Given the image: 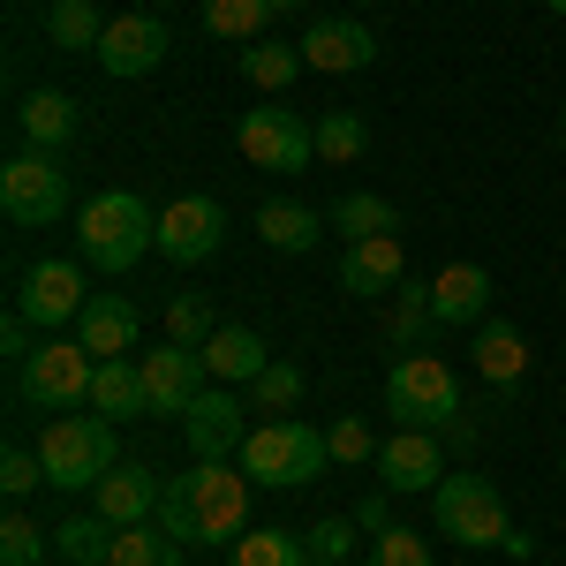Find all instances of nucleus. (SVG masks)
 I'll return each instance as SVG.
<instances>
[{"label":"nucleus","instance_id":"obj_1","mask_svg":"<svg viewBox=\"0 0 566 566\" xmlns=\"http://www.w3.org/2000/svg\"><path fill=\"white\" fill-rule=\"evenodd\" d=\"M250 491L258 483L242 476V461H197L167 483L159 499V528L175 544H234L250 528Z\"/></svg>","mask_w":566,"mask_h":566},{"label":"nucleus","instance_id":"obj_2","mask_svg":"<svg viewBox=\"0 0 566 566\" xmlns=\"http://www.w3.org/2000/svg\"><path fill=\"white\" fill-rule=\"evenodd\" d=\"M76 250L91 272H129L144 264V250H159V212L129 189H106L76 212Z\"/></svg>","mask_w":566,"mask_h":566},{"label":"nucleus","instance_id":"obj_3","mask_svg":"<svg viewBox=\"0 0 566 566\" xmlns=\"http://www.w3.org/2000/svg\"><path fill=\"white\" fill-rule=\"evenodd\" d=\"M242 476L264 483V491H310V483L333 469V446H325V431H310V423H295V416H272V423H258V431L242 438Z\"/></svg>","mask_w":566,"mask_h":566},{"label":"nucleus","instance_id":"obj_4","mask_svg":"<svg viewBox=\"0 0 566 566\" xmlns=\"http://www.w3.org/2000/svg\"><path fill=\"white\" fill-rule=\"evenodd\" d=\"M39 461H45V483H53V491H98L106 469H122V446H114V423H106V416L69 408V416L45 423Z\"/></svg>","mask_w":566,"mask_h":566},{"label":"nucleus","instance_id":"obj_5","mask_svg":"<svg viewBox=\"0 0 566 566\" xmlns=\"http://www.w3.org/2000/svg\"><path fill=\"white\" fill-rule=\"evenodd\" d=\"M386 408L400 431H453L469 408H461V378H453V363L446 355H400L386 378Z\"/></svg>","mask_w":566,"mask_h":566},{"label":"nucleus","instance_id":"obj_6","mask_svg":"<svg viewBox=\"0 0 566 566\" xmlns=\"http://www.w3.org/2000/svg\"><path fill=\"white\" fill-rule=\"evenodd\" d=\"M431 522L438 536H453L461 552H491V544H506V499H499V483L476 476V469H453V476L431 491Z\"/></svg>","mask_w":566,"mask_h":566},{"label":"nucleus","instance_id":"obj_7","mask_svg":"<svg viewBox=\"0 0 566 566\" xmlns=\"http://www.w3.org/2000/svg\"><path fill=\"white\" fill-rule=\"evenodd\" d=\"M234 144L258 175H310L317 167V122H303L295 106H250L234 122Z\"/></svg>","mask_w":566,"mask_h":566},{"label":"nucleus","instance_id":"obj_8","mask_svg":"<svg viewBox=\"0 0 566 566\" xmlns=\"http://www.w3.org/2000/svg\"><path fill=\"white\" fill-rule=\"evenodd\" d=\"M91 378H98V355L84 340H61V333H45L39 348L23 355V370H15V392L31 400V408H84L91 400Z\"/></svg>","mask_w":566,"mask_h":566},{"label":"nucleus","instance_id":"obj_9","mask_svg":"<svg viewBox=\"0 0 566 566\" xmlns=\"http://www.w3.org/2000/svg\"><path fill=\"white\" fill-rule=\"evenodd\" d=\"M0 212L15 219V227H53V219L69 212V167L53 159V151H15L8 167H0Z\"/></svg>","mask_w":566,"mask_h":566},{"label":"nucleus","instance_id":"obj_10","mask_svg":"<svg viewBox=\"0 0 566 566\" xmlns=\"http://www.w3.org/2000/svg\"><path fill=\"white\" fill-rule=\"evenodd\" d=\"M250 431H258V423H250V392H234V386H205L197 408L181 416V438H189L197 461H234Z\"/></svg>","mask_w":566,"mask_h":566},{"label":"nucleus","instance_id":"obj_11","mask_svg":"<svg viewBox=\"0 0 566 566\" xmlns=\"http://www.w3.org/2000/svg\"><path fill=\"white\" fill-rule=\"evenodd\" d=\"M91 303V287H84V264H69V258H45L23 272V287H15V310L39 325V333H61V325H76Z\"/></svg>","mask_w":566,"mask_h":566},{"label":"nucleus","instance_id":"obj_12","mask_svg":"<svg viewBox=\"0 0 566 566\" xmlns=\"http://www.w3.org/2000/svg\"><path fill=\"white\" fill-rule=\"evenodd\" d=\"M136 370H144V400H151V416H175V423L197 408V392H205V378H212V370H205V355L181 348V340L144 348V363H136Z\"/></svg>","mask_w":566,"mask_h":566},{"label":"nucleus","instance_id":"obj_13","mask_svg":"<svg viewBox=\"0 0 566 566\" xmlns=\"http://www.w3.org/2000/svg\"><path fill=\"white\" fill-rule=\"evenodd\" d=\"M219 242H227V212H219L212 197H175L159 212V250H167V264H205Z\"/></svg>","mask_w":566,"mask_h":566},{"label":"nucleus","instance_id":"obj_14","mask_svg":"<svg viewBox=\"0 0 566 566\" xmlns=\"http://www.w3.org/2000/svg\"><path fill=\"white\" fill-rule=\"evenodd\" d=\"M159 61H167V23H159V15H114V23H106V39H98V69H106V76L136 84V76H151Z\"/></svg>","mask_w":566,"mask_h":566},{"label":"nucleus","instance_id":"obj_15","mask_svg":"<svg viewBox=\"0 0 566 566\" xmlns=\"http://www.w3.org/2000/svg\"><path fill=\"white\" fill-rule=\"evenodd\" d=\"M378 483L386 491H438L446 483V438L438 431H392L378 446Z\"/></svg>","mask_w":566,"mask_h":566},{"label":"nucleus","instance_id":"obj_16","mask_svg":"<svg viewBox=\"0 0 566 566\" xmlns=\"http://www.w3.org/2000/svg\"><path fill=\"white\" fill-rule=\"evenodd\" d=\"M400 280H408L400 234H370V242H348V250H340V287H348V295H392Z\"/></svg>","mask_w":566,"mask_h":566},{"label":"nucleus","instance_id":"obj_17","mask_svg":"<svg viewBox=\"0 0 566 566\" xmlns=\"http://www.w3.org/2000/svg\"><path fill=\"white\" fill-rule=\"evenodd\" d=\"M303 61L325 69V76H348V69H370V61H378V39H370L363 23H348V15H325V23L303 31Z\"/></svg>","mask_w":566,"mask_h":566},{"label":"nucleus","instance_id":"obj_18","mask_svg":"<svg viewBox=\"0 0 566 566\" xmlns=\"http://www.w3.org/2000/svg\"><path fill=\"white\" fill-rule=\"evenodd\" d=\"M91 499H98V514H106L114 528H136V522H159V499H167V491H159V476H151V469L122 461V469H106V476H98V491H91Z\"/></svg>","mask_w":566,"mask_h":566},{"label":"nucleus","instance_id":"obj_19","mask_svg":"<svg viewBox=\"0 0 566 566\" xmlns=\"http://www.w3.org/2000/svg\"><path fill=\"white\" fill-rule=\"evenodd\" d=\"M197 355H205L212 386H250L264 363H272V355H264V333H250V325H219V333H212Z\"/></svg>","mask_w":566,"mask_h":566},{"label":"nucleus","instance_id":"obj_20","mask_svg":"<svg viewBox=\"0 0 566 566\" xmlns=\"http://www.w3.org/2000/svg\"><path fill=\"white\" fill-rule=\"evenodd\" d=\"M15 129H23L31 151H61L69 136L84 129V114H76V98H69V91H31V98L15 106Z\"/></svg>","mask_w":566,"mask_h":566},{"label":"nucleus","instance_id":"obj_21","mask_svg":"<svg viewBox=\"0 0 566 566\" xmlns=\"http://www.w3.org/2000/svg\"><path fill=\"white\" fill-rule=\"evenodd\" d=\"M91 416H106V423H129V416H151V400H144V370H136L129 355H106L98 363V378H91Z\"/></svg>","mask_w":566,"mask_h":566},{"label":"nucleus","instance_id":"obj_22","mask_svg":"<svg viewBox=\"0 0 566 566\" xmlns=\"http://www.w3.org/2000/svg\"><path fill=\"white\" fill-rule=\"evenodd\" d=\"M136 325H144V317H136V303H122V295H91L84 317H76V340L106 363V355H129L136 348Z\"/></svg>","mask_w":566,"mask_h":566},{"label":"nucleus","instance_id":"obj_23","mask_svg":"<svg viewBox=\"0 0 566 566\" xmlns=\"http://www.w3.org/2000/svg\"><path fill=\"white\" fill-rule=\"evenodd\" d=\"M431 310H438V325L483 317V310H491V272H483V264H446L431 280Z\"/></svg>","mask_w":566,"mask_h":566},{"label":"nucleus","instance_id":"obj_24","mask_svg":"<svg viewBox=\"0 0 566 566\" xmlns=\"http://www.w3.org/2000/svg\"><path fill=\"white\" fill-rule=\"evenodd\" d=\"M469 363H476V378H483V386L514 392V386L528 378V340L514 333V325H483V333H476V348H469Z\"/></svg>","mask_w":566,"mask_h":566},{"label":"nucleus","instance_id":"obj_25","mask_svg":"<svg viewBox=\"0 0 566 566\" xmlns=\"http://www.w3.org/2000/svg\"><path fill=\"white\" fill-rule=\"evenodd\" d=\"M227 566H310V536H295V528H242L227 544Z\"/></svg>","mask_w":566,"mask_h":566},{"label":"nucleus","instance_id":"obj_26","mask_svg":"<svg viewBox=\"0 0 566 566\" xmlns=\"http://www.w3.org/2000/svg\"><path fill=\"white\" fill-rule=\"evenodd\" d=\"M333 219L325 212H310V205H258V234L272 242V250H317V234H325Z\"/></svg>","mask_w":566,"mask_h":566},{"label":"nucleus","instance_id":"obj_27","mask_svg":"<svg viewBox=\"0 0 566 566\" xmlns=\"http://www.w3.org/2000/svg\"><path fill=\"white\" fill-rule=\"evenodd\" d=\"M45 39H53V53H98V39H106L98 0H53L45 8Z\"/></svg>","mask_w":566,"mask_h":566},{"label":"nucleus","instance_id":"obj_28","mask_svg":"<svg viewBox=\"0 0 566 566\" xmlns=\"http://www.w3.org/2000/svg\"><path fill=\"white\" fill-rule=\"evenodd\" d=\"M106 566H181V544L159 522H136V528H114Z\"/></svg>","mask_w":566,"mask_h":566},{"label":"nucleus","instance_id":"obj_29","mask_svg":"<svg viewBox=\"0 0 566 566\" xmlns=\"http://www.w3.org/2000/svg\"><path fill=\"white\" fill-rule=\"evenodd\" d=\"M325 219H333L348 242H370V234H392V227H400L392 197H378V189H348V197H340V205H333Z\"/></svg>","mask_w":566,"mask_h":566},{"label":"nucleus","instance_id":"obj_30","mask_svg":"<svg viewBox=\"0 0 566 566\" xmlns=\"http://www.w3.org/2000/svg\"><path fill=\"white\" fill-rule=\"evenodd\" d=\"M106 544H114V522H106V514H69V522H53V552L69 566H106Z\"/></svg>","mask_w":566,"mask_h":566},{"label":"nucleus","instance_id":"obj_31","mask_svg":"<svg viewBox=\"0 0 566 566\" xmlns=\"http://www.w3.org/2000/svg\"><path fill=\"white\" fill-rule=\"evenodd\" d=\"M363 151H370V129H363V114H348V106L317 114V167H355Z\"/></svg>","mask_w":566,"mask_h":566},{"label":"nucleus","instance_id":"obj_32","mask_svg":"<svg viewBox=\"0 0 566 566\" xmlns=\"http://www.w3.org/2000/svg\"><path fill=\"white\" fill-rule=\"evenodd\" d=\"M272 23V0H205V31L227 45H258Z\"/></svg>","mask_w":566,"mask_h":566},{"label":"nucleus","instance_id":"obj_33","mask_svg":"<svg viewBox=\"0 0 566 566\" xmlns=\"http://www.w3.org/2000/svg\"><path fill=\"white\" fill-rule=\"evenodd\" d=\"M310 61H303V45H280V39H258V45H242V76L258 91H287L295 76H303Z\"/></svg>","mask_w":566,"mask_h":566},{"label":"nucleus","instance_id":"obj_34","mask_svg":"<svg viewBox=\"0 0 566 566\" xmlns=\"http://www.w3.org/2000/svg\"><path fill=\"white\" fill-rule=\"evenodd\" d=\"M386 333H392V340H400V348H423V340H431V333H438L431 287H416V280H408V287H400V303H392V317H386Z\"/></svg>","mask_w":566,"mask_h":566},{"label":"nucleus","instance_id":"obj_35","mask_svg":"<svg viewBox=\"0 0 566 566\" xmlns=\"http://www.w3.org/2000/svg\"><path fill=\"white\" fill-rule=\"evenodd\" d=\"M303 400V370L295 363H264L258 378H250V408H272V416H287Z\"/></svg>","mask_w":566,"mask_h":566},{"label":"nucleus","instance_id":"obj_36","mask_svg":"<svg viewBox=\"0 0 566 566\" xmlns=\"http://www.w3.org/2000/svg\"><path fill=\"white\" fill-rule=\"evenodd\" d=\"M39 559H45V528L23 506H8V522H0V566H39Z\"/></svg>","mask_w":566,"mask_h":566},{"label":"nucleus","instance_id":"obj_37","mask_svg":"<svg viewBox=\"0 0 566 566\" xmlns=\"http://www.w3.org/2000/svg\"><path fill=\"white\" fill-rule=\"evenodd\" d=\"M219 333V317L205 295H181V303H167V340H181V348H205Z\"/></svg>","mask_w":566,"mask_h":566},{"label":"nucleus","instance_id":"obj_38","mask_svg":"<svg viewBox=\"0 0 566 566\" xmlns=\"http://www.w3.org/2000/svg\"><path fill=\"white\" fill-rule=\"evenodd\" d=\"M39 483H45L39 446H8V453H0V491H8V499H31Z\"/></svg>","mask_w":566,"mask_h":566},{"label":"nucleus","instance_id":"obj_39","mask_svg":"<svg viewBox=\"0 0 566 566\" xmlns=\"http://www.w3.org/2000/svg\"><path fill=\"white\" fill-rule=\"evenodd\" d=\"M325 446H333V469H355V461H378V438L363 431L355 416H340V423L325 431Z\"/></svg>","mask_w":566,"mask_h":566},{"label":"nucleus","instance_id":"obj_40","mask_svg":"<svg viewBox=\"0 0 566 566\" xmlns=\"http://www.w3.org/2000/svg\"><path fill=\"white\" fill-rule=\"evenodd\" d=\"M378 566H431V544L416 536V528H378Z\"/></svg>","mask_w":566,"mask_h":566},{"label":"nucleus","instance_id":"obj_41","mask_svg":"<svg viewBox=\"0 0 566 566\" xmlns=\"http://www.w3.org/2000/svg\"><path fill=\"white\" fill-rule=\"evenodd\" d=\"M348 552H355L348 514H333V522H317V528H310V559H348Z\"/></svg>","mask_w":566,"mask_h":566},{"label":"nucleus","instance_id":"obj_42","mask_svg":"<svg viewBox=\"0 0 566 566\" xmlns=\"http://www.w3.org/2000/svg\"><path fill=\"white\" fill-rule=\"evenodd\" d=\"M355 528H386V491H378V499H363V506H355Z\"/></svg>","mask_w":566,"mask_h":566},{"label":"nucleus","instance_id":"obj_43","mask_svg":"<svg viewBox=\"0 0 566 566\" xmlns=\"http://www.w3.org/2000/svg\"><path fill=\"white\" fill-rule=\"evenodd\" d=\"M499 552H506V559H528V552H536V536H528V528H506V544H499Z\"/></svg>","mask_w":566,"mask_h":566},{"label":"nucleus","instance_id":"obj_44","mask_svg":"<svg viewBox=\"0 0 566 566\" xmlns=\"http://www.w3.org/2000/svg\"><path fill=\"white\" fill-rule=\"evenodd\" d=\"M287 8H303V0H272V15H287Z\"/></svg>","mask_w":566,"mask_h":566},{"label":"nucleus","instance_id":"obj_45","mask_svg":"<svg viewBox=\"0 0 566 566\" xmlns=\"http://www.w3.org/2000/svg\"><path fill=\"white\" fill-rule=\"evenodd\" d=\"M544 8H552V15H559V23H566V0H544Z\"/></svg>","mask_w":566,"mask_h":566},{"label":"nucleus","instance_id":"obj_46","mask_svg":"<svg viewBox=\"0 0 566 566\" xmlns=\"http://www.w3.org/2000/svg\"><path fill=\"white\" fill-rule=\"evenodd\" d=\"M310 566H348V559H310Z\"/></svg>","mask_w":566,"mask_h":566},{"label":"nucleus","instance_id":"obj_47","mask_svg":"<svg viewBox=\"0 0 566 566\" xmlns=\"http://www.w3.org/2000/svg\"><path fill=\"white\" fill-rule=\"evenodd\" d=\"M559 136H566V106H559Z\"/></svg>","mask_w":566,"mask_h":566},{"label":"nucleus","instance_id":"obj_48","mask_svg":"<svg viewBox=\"0 0 566 566\" xmlns=\"http://www.w3.org/2000/svg\"><path fill=\"white\" fill-rule=\"evenodd\" d=\"M355 8H378V0H355Z\"/></svg>","mask_w":566,"mask_h":566},{"label":"nucleus","instance_id":"obj_49","mask_svg":"<svg viewBox=\"0 0 566 566\" xmlns=\"http://www.w3.org/2000/svg\"><path fill=\"white\" fill-rule=\"evenodd\" d=\"M370 566H378V559H370Z\"/></svg>","mask_w":566,"mask_h":566}]
</instances>
